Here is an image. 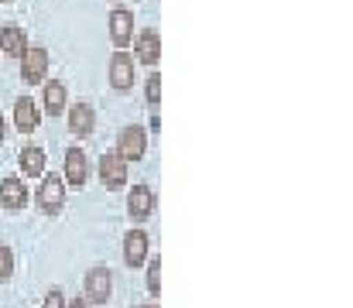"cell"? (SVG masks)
<instances>
[{
	"instance_id": "d4e9b609",
	"label": "cell",
	"mask_w": 353,
	"mask_h": 308,
	"mask_svg": "<svg viewBox=\"0 0 353 308\" xmlns=\"http://www.w3.org/2000/svg\"><path fill=\"white\" fill-rule=\"evenodd\" d=\"M0 3H14V0H0Z\"/></svg>"
},
{
	"instance_id": "44dd1931",
	"label": "cell",
	"mask_w": 353,
	"mask_h": 308,
	"mask_svg": "<svg viewBox=\"0 0 353 308\" xmlns=\"http://www.w3.org/2000/svg\"><path fill=\"white\" fill-rule=\"evenodd\" d=\"M65 295H62V288H52L48 295H45V302H41V308H65Z\"/></svg>"
},
{
	"instance_id": "ffe728a7",
	"label": "cell",
	"mask_w": 353,
	"mask_h": 308,
	"mask_svg": "<svg viewBox=\"0 0 353 308\" xmlns=\"http://www.w3.org/2000/svg\"><path fill=\"white\" fill-rule=\"evenodd\" d=\"M14 274V250L7 243H0V285H7Z\"/></svg>"
},
{
	"instance_id": "603a6c76",
	"label": "cell",
	"mask_w": 353,
	"mask_h": 308,
	"mask_svg": "<svg viewBox=\"0 0 353 308\" xmlns=\"http://www.w3.org/2000/svg\"><path fill=\"white\" fill-rule=\"evenodd\" d=\"M3 137H7V123H3V116H0V144H3Z\"/></svg>"
},
{
	"instance_id": "6da1fadb",
	"label": "cell",
	"mask_w": 353,
	"mask_h": 308,
	"mask_svg": "<svg viewBox=\"0 0 353 308\" xmlns=\"http://www.w3.org/2000/svg\"><path fill=\"white\" fill-rule=\"evenodd\" d=\"M34 205H38V212L41 216H62V209H65V182H62V175H41V185H38V192H34Z\"/></svg>"
},
{
	"instance_id": "7a4b0ae2",
	"label": "cell",
	"mask_w": 353,
	"mask_h": 308,
	"mask_svg": "<svg viewBox=\"0 0 353 308\" xmlns=\"http://www.w3.org/2000/svg\"><path fill=\"white\" fill-rule=\"evenodd\" d=\"M83 291H86L90 305H107L114 295V271L107 264H93L83 278Z\"/></svg>"
},
{
	"instance_id": "ac0fdd59",
	"label": "cell",
	"mask_w": 353,
	"mask_h": 308,
	"mask_svg": "<svg viewBox=\"0 0 353 308\" xmlns=\"http://www.w3.org/2000/svg\"><path fill=\"white\" fill-rule=\"evenodd\" d=\"M148 295L158 298L161 295V257H148Z\"/></svg>"
},
{
	"instance_id": "8fae6325",
	"label": "cell",
	"mask_w": 353,
	"mask_h": 308,
	"mask_svg": "<svg viewBox=\"0 0 353 308\" xmlns=\"http://www.w3.org/2000/svg\"><path fill=\"white\" fill-rule=\"evenodd\" d=\"M107 28H110V41H114V48H127V45L134 41V10L114 7Z\"/></svg>"
},
{
	"instance_id": "277c9868",
	"label": "cell",
	"mask_w": 353,
	"mask_h": 308,
	"mask_svg": "<svg viewBox=\"0 0 353 308\" xmlns=\"http://www.w3.org/2000/svg\"><path fill=\"white\" fill-rule=\"evenodd\" d=\"M97 172H100V182H103L107 192L127 189V161L120 158L117 151H103V158L97 161Z\"/></svg>"
},
{
	"instance_id": "7402d4cb",
	"label": "cell",
	"mask_w": 353,
	"mask_h": 308,
	"mask_svg": "<svg viewBox=\"0 0 353 308\" xmlns=\"http://www.w3.org/2000/svg\"><path fill=\"white\" fill-rule=\"evenodd\" d=\"M65 308H93L86 298H76V302H65Z\"/></svg>"
},
{
	"instance_id": "d6986e66",
	"label": "cell",
	"mask_w": 353,
	"mask_h": 308,
	"mask_svg": "<svg viewBox=\"0 0 353 308\" xmlns=\"http://www.w3.org/2000/svg\"><path fill=\"white\" fill-rule=\"evenodd\" d=\"M144 100L151 103V106L161 103V76H158V72H151V76L144 79Z\"/></svg>"
},
{
	"instance_id": "cb8c5ba5",
	"label": "cell",
	"mask_w": 353,
	"mask_h": 308,
	"mask_svg": "<svg viewBox=\"0 0 353 308\" xmlns=\"http://www.w3.org/2000/svg\"><path fill=\"white\" fill-rule=\"evenodd\" d=\"M134 308H158L154 302H141V305H134Z\"/></svg>"
},
{
	"instance_id": "2e32d148",
	"label": "cell",
	"mask_w": 353,
	"mask_h": 308,
	"mask_svg": "<svg viewBox=\"0 0 353 308\" xmlns=\"http://www.w3.org/2000/svg\"><path fill=\"white\" fill-rule=\"evenodd\" d=\"M45 90H41V106H45V113L48 116H62L65 113V106H69V93H65V83L62 79H45L41 83Z\"/></svg>"
},
{
	"instance_id": "5bb4252c",
	"label": "cell",
	"mask_w": 353,
	"mask_h": 308,
	"mask_svg": "<svg viewBox=\"0 0 353 308\" xmlns=\"http://www.w3.org/2000/svg\"><path fill=\"white\" fill-rule=\"evenodd\" d=\"M28 48H31V45H28V34H24V28H21V24H14V21L0 24V52H3V55L21 59Z\"/></svg>"
},
{
	"instance_id": "9c48e42d",
	"label": "cell",
	"mask_w": 353,
	"mask_h": 308,
	"mask_svg": "<svg viewBox=\"0 0 353 308\" xmlns=\"http://www.w3.org/2000/svg\"><path fill=\"white\" fill-rule=\"evenodd\" d=\"M62 182L72 185V189H83L90 182V154L79 144H72L65 151V175H62Z\"/></svg>"
},
{
	"instance_id": "5b68a950",
	"label": "cell",
	"mask_w": 353,
	"mask_h": 308,
	"mask_svg": "<svg viewBox=\"0 0 353 308\" xmlns=\"http://www.w3.org/2000/svg\"><path fill=\"white\" fill-rule=\"evenodd\" d=\"M148 257H151V240H148V233H144L141 226H130V229L123 233V264H127L130 271H137V267H144Z\"/></svg>"
},
{
	"instance_id": "e0dca14e",
	"label": "cell",
	"mask_w": 353,
	"mask_h": 308,
	"mask_svg": "<svg viewBox=\"0 0 353 308\" xmlns=\"http://www.w3.org/2000/svg\"><path fill=\"white\" fill-rule=\"evenodd\" d=\"M17 165H21V178H41L48 161H45V151L38 144H24L17 154Z\"/></svg>"
},
{
	"instance_id": "4fadbf2b",
	"label": "cell",
	"mask_w": 353,
	"mask_h": 308,
	"mask_svg": "<svg viewBox=\"0 0 353 308\" xmlns=\"http://www.w3.org/2000/svg\"><path fill=\"white\" fill-rule=\"evenodd\" d=\"M65 113H69V134L72 137H90L93 130H97V110H93V103H76V106H65Z\"/></svg>"
},
{
	"instance_id": "7c38bea8",
	"label": "cell",
	"mask_w": 353,
	"mask_h": 308,
	"mask_svg": "<svg viewBox=\"0 0 353 308\" xmlns=\"http://www.w3.org/2000/svg\"><path fill=\"white\" fill-rule=\"evenodd\" d=\"M134 62H144V65H158L161 59V38L154 28H144L141 34H134Z\"/></svg>"
},
{
	"instance_id": "8992f818",
	"label": "cell",
	"mask_w": 353,
	"mask_h": 308,
	"mask_svg": "<svg viewBox=\"0 0 353 308\" xmlns=\"http://www.w3.org/2000/svg\"><path fill=\"white\" fill-rule=\"evenodd\" d=\"M107 72H110V86H114L117 93H127V90L134 86L137 62H134V55H127V48H117V52L110 55V65H107Z\"/></svg>"
},
{
	"instance_id": "52a82bcc",
	"label": "cell",
	"mask_w": 353,
	"mask_h": 308,
	"mask_svg": "<svg viewBox=\"0 0 353 308\" xmlns=\"http://www.w3.org/2000/svg\"><path fill=\"white\" fill-rule=\"evenodd\" d=\"M28 203H31L28 178H21V175H7V178H0V205H3L7 212H21Z\"/></svg>"
},
{
	"instance_id": "9a60e30c",
	"label": "cell",
	"mask_w": 353,
	"mask_h": 308,
	"mask_svg": "<svg viewBox=\"0 0 353 308\" xmlns=\"http://www.w3.org/2000/svg\"><path fill=\"white\" fill-rule=\"evenodd\" d=\"M38 123H41L38 103L31 100V96H17V100H14V127H17L21 134H34Z\"/></svg>"
},
{
	"instance_id": "ba28073f",
	"label": "cell",
	"mask_w": 353,
	"mask_h": 308,
	"mask_svg": "<svg viewBox=\"0 0 353 308\" xmlns=\"http://www.w3.org/2000/svg\"><path fill=\"white\" fill-rule=\"evenodd\" d=\"M45 76H48V52L41 45L28 48L21 55V79H24V86H41Z\"/></svg>"
},
{
	"instance_id": "30bf717a",
	"label": "cell",
	"mask_w": 353,
	"mask_h": 308,
	"mask_svg": "<svg viewBox=\"0 0 353 308\" xmlns=\"http://www.w3.org/2000/svg\"><path fill=\"white\" fill-rule=\"evenodd\" d=\"M154 205H158V199H154V189L151 185H134L130 192H127V216L134 219V223H144V219H151V212H154Z\"/></svg>"
},
{
	"instance_id": "3957f363",
	"label": "cell",
	"mask_w": 353,
	"mask_h": 308,
	"mask_svg": "<svg viewBox=\"0 0 353 308\" xmlns=\"http://www.w3.org/2000/svg\"><path fill=\"white\" fill-rule=\"evenodd\" d=\"M117 154L127 165H134V161H141L148 154V130L141 123H127L117 134Z\"/></svg>"
}]
</instances>
